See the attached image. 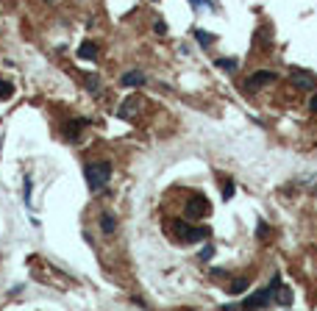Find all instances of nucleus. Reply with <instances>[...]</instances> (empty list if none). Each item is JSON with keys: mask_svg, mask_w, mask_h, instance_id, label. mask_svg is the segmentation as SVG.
Masks as SVG:
<instances>
[{"mask_svg": "<svg viewBox=\"0 0 317 311\" xmlns=\"http://www.w3.org/2000/svg\"><path fill=\"white\" fill-rule=\"evenodd\" d=\"M84 175H86V184H89L92 192H103L112 178V162H92L84 167Z\"/></svg>", "mask_w": 317, "mask_h": 311, "instance_id": "1", "label": "nucleus"}, {"mask_svg": "<svg viewBox=\"0 0 317 311\" xmlns=\"http://www.w3.org/2000/svg\"><path fill=\"white\" fill-rule=\"evenodd\" d=\"M84 84H86V89H89V92H97V89H100V78H97L95 72H86Z\"/></svg>", "mask_w": 317, "mask_h": 311, "instance_id": "15", "label": "nucleus"}, {"mask_svg": "<svg viewBox=\"0 0 317 311\" xmlns=\"http://www.w3.org/2000/svg\"><path fill=\"white\" fill-rule=\"evenodd\" d=\"M153 31H156V34H167V23L156 20V23H153Z\"/></svg>", "mask_w": 317, "mask_h": 311, "instance_id": "23", "label": "nucleus"}, {"mask_svg": "<svg viewBox=\"0 0 317 311\" xmlns=\"http://www.w3.org/2000/svg\"><path fill=\"white\" fill-rule=\"evenodd\" d=\"M97 53H100V48H97V42H84V45H81V48H78V59H86V61L97 59Z\"/></svg>", "mask_w": 317, "mask_h": 311, "instance_id": "9", "label": "nucleus"}, {"mask_svg": "<svg viewBox=\"0 0 317 311\" xmlns=\"http://www.w3.org/2000/svg\"><path fill=\"white\" fill-rule=\"evenodd\" d=\"M189 228L192 225L186 220H173V222H170V233H173L178 242H186V236H189Z\"/></svg>", "mask_w": 317, "mask_h": 311, "instance_id": "6", "label": "nucleus"}, {"mask_svg": "<svg viewBox=\"0 0 317 311\" xmlns=\"http://www.w3.org/2000/svg\"><path fill=\"white\" fill-rule=\"evenodd\" d=\"M192 9H212V0H189Z\"/></svg>", "mask_w": 317, "mask_h": 311, "instance_id": "21", "label": "nucleus"}, {"mask_svg": "<svg viewBox=\"0 0 317 311\" xmlns=\"http://www.w3.org/2000/svg\"><path fill=\"white\" fill-rule=\"evenodd\" d=\"M25 203H31V178H25Z\"/></svg>", "mask_w": 317, "mask_h": 311, "instance_id": "24", "label": "nucleus"}, {"mask_svg": "<svg viewBox=\"0 0 317 311\" xmlns=\"http://www.w3.org/2000/svg\"><path fill=\"white\" fill-rule=\"evenodd\" d=\"M145 72H139V70H131V72H126V75L120 78V84L123 86H145Z\"/></svg>", "mask_w": 317, "mask_h": 311, "instance_id": "8", "label": "nucleus"}, {"mask_svg": "<svg viewBox=\"0 0 317 311\" xmlns=\"http://www.w3.org/2000/svg\"><path fill=\"white\" fill-rule=\"evenodd\" d=\"M153 3H156V0H153Z\"/></svg>", "mask_w": 317, "mask_h": 311, "instance_id": "27", "label": "nucleus"}, {"mask_svg": "<svg viewBox=\"0 0 317 311\" xmlns=\"http://www.w3.org/2000/svg\"><path fill=\"white\" fill-rule=\"evenodd\" d=\"M184 211H186V220H200V217L209 214V200H206L203 195H192V198L186 200Z\"/></svg>", "mask_w": 317, "mask_h": 311, "instance_id": "4", "label": "nucleus"}, {"mask_svg": "<svg viewBox=\"0 0 317 311\" xmlns=\"http://www.w3.org/2000/svg\"><path fill=\"white\" fill-rule=\"evenodd\" d=\"M234 198V181H226L223 184V200H231Z\"/></svg>", "mask_w": 317, "mask_h": 311, "instance_id": "19", "label": "nucleus"}, {"mask_svg": "<svg viewBox=\"0 0 317 311\" xmlns=\"http://www.w3.org/2000/svg\"><path fill=\"white\" fill-rule=\"evenodd\" d=\"M215 64L220 67V70H226V72H234L237 67H240V61H237V59H217Z\"/></svg>", "mask_w": 317, "mask_h": 311, "instance_id": "16", "label": "nucleus"}, {"mask_svg": "<svg viewBox=\"0 0 317 311\" xmlns=\"http://www.w3.org/2000/svg\"><path fill=\"white\" fill-rule=\"evenodd\" d=\"M14 95V84L6 81V78H0V100H9Z\"/></svg>", "mask_w": 317, "mask_h": 311, "instance_id": "13", "label": "nucleus"}, {"mask_svg": "<svg viewBox=\"0 0 317 311\" xmlns=\"http://www.w3.org/2000/svg\"><path fill=\"white\" fill-rule=\"evenodd\" d=\"M309 108H311V111L317 114V95H311V100H309Z\"/></svg>", "mask_w": 317, "mask_h": 311, "instance_id": "25", "label": "nucleus"}, {"mask_svg": "<svg viewBox=\"0 0 317 311\" xmlns=\"http://www.w3.org/2000/svg\"><path fill=\"white\" fill-rule=\"evenodd\" d=\"M139 106H142V100H139V97H128V100L120 106V111H117V114H120L123 120H131L134 114H137V108H139Z\"/></svg>", "mask_w": 317, "mask_h": 311, "instance_id": "7", "label": "nucleus"}, {"mask_svg": "<svg viewBox=\"0 0 317 311\" xmlns=\"http://www.w3.org/2000/svg\"><path fill=\"white\" fill-rule=\"evenodd\" d=\"M195 39H197L200 45H203V48H209V45L215 42V34H206V31H200V28H197V31H195Z\"/></svg>", "mask_w": 317, "mask_h": 311, "instance_id": "18", "label": "nucleus"}, {"mask_svg": "<svg viewBox=\"0 0 317 311\" xmlns=\"http://www.w3.org/2000/svg\"><path fill=\"white\" fill-rule=\"evenodd\" d=\"M86 122L84 120H78V122H67L64 131H67V139H78V133H81V128H84Z\"/></svg>", "mask_w": 317, "mask_h": 311, "instance_id": "12", "label": "nucleus"}, {"mask_svg": "<svg viewBox=\"0 0 317 311\" xmlns=\"http://www.w3.org/2000/svg\"><path fill=\"white\" fill-rule=\"evenodd\" d=\"M209 236H212V231L206 225H200V228L192 225L189 228V236H186V245H192V242H203V239H209Z\"/></svg>", "mask_w": 317, "mask_h": 311, "instance_id": "10", "label": "nucleus"}, {"mask_svg": "<svg viewBox=\"0 0 317 311\" xmlns=\"http://www.w3.org/2000/svg\"><path fill=\"white\" fill-rule=\"evenodd\" d=\"M100 231L106 233V236H112V233L117 231V217L109 214V211H103L100 214Z\"/></svg>", "mask_w": 317, "mask_h": 311, "instance_id": "11", "label": "nucleus"}, {"mask_svg": "<svg viewBox=\"0 0 317 311\" xmlns=\"http://www.w3.org/2000/svg\"><path fill=\"white\" fill-rule=\"evenodd\" d=\"M273 300H275L278 305H289V303H292V294H289V289H278Z\"/></svg>", "mask_w": 317, "mask_h": 311, "instance_id": "17", "label": "nucleus"}, {"mask_svg": "<svg viewBox=\"0 0 317 311\" xmlns=\"http://www.w3.org/2000/svg\"><path fill=\"white\" fill-rule=\"evenodd\" d=\"M289 86H295L298 92H314L317 89V78L306 70H292L289 72Z\"/></svg>", "mask_w": 317, "mask_h": 311, "instance_id": "3", "label": "nucleus"}, {"mask_svg": "<svg viewBox=\"0 0 317 311\" xmlns=\"http://www.w3.org/2000/svg\"><path fill=\"white\" fill-rule=\"evenodd\" d=\"M275 78H278L275 72H270V70H259V72H253V75L245 81V89H248V92H256L259 86H264V84H273Z\"/></svg>", "mask_w": 317, "mask_h": 311, "instance_id": "5", "label": "nucleus"}, {"mask_svg": "<svg viewBox=\"0 0 317 311\" xmlns=\"http://www.w3.org/2000/svg\"><path fill=\"white\" fill-rule=\"evenodd\" d=\"M267 231H270L267 222H259V225H256V236H259V239H264V236H267Z\"/></svg>", "mask_w": 317, "mask_h": 311, "instance_id": "22", "label": "nucleus"}, {"mask_svg": "<svg viewBox=\"0 0 317 311\" xmlns=\"http://www.w3.org/2000/svg\"><path fill=\"white\" fill-rule=\"evenodd\" d=\"M278 289H281V275H273V281H270L267 289H262V292H256V294H251V297L242 300V308H264V305L273 303V297H275Z\"/></svg>", "mask_w": 317, "mask_h": 311, "instance_id": "2", "label": "nucleus"}, {"mask_svg": "<svg viewBox=\"0 0 317 311\" xmlns=\"http://www.w3.org/2000/svg\"><path fill=\"white\" fill-rule=\"evenodd\" d=\"M45 3H56V0H45Z\"/></svg>", "mask_w": 317, "mask_h": 311, "instance_id": "26", "label": "nucleus"}, {"mask_svg": "<svg viewBox=\"0 0 317 311\" xmlns=\"http://www.w3.org/2000/svg\"><path fill=\"white\" fill-rule=\"evenodd\" d=\"M248 286H251V281H248V278H240V281H234L231 286H228V292L231 294H242V292H248Z\"/></svg>", "mask_w": 317, "mask_h": 311, "instance_id": "14", "label": "nucleus"}, {"mask_svg": "<svg viewBox=\"0 0 317 311\" xmlns=\"http://www.w3.org/2000/svg\"><path fill=\"white\" fill-rule=\"evenodd\" d=\"M212 253H215V245H206L203 250H200V261H209V258H212Z\"/></svg>", "mask_w": 317, "mask_h": 311, "instance_id": "20", "label": "nucleus"}]
</instances>
